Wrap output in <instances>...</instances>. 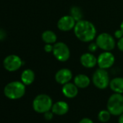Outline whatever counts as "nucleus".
<instances>
[{"label":"nucleus","instance_id":"1a4fd4ad","mask_svg":"<svg viewBox=\"0 0 123 123\" xmlns=\"http://www.w3.org/2000/svg\"><path fill=\"white\" fill-rule=\"evenodd\" d=\"M114 62L115 57L110 51H105L104 52L100 54L97 58V65L99 68L104 70L110 68L114 64Z\"/></svg>","mask_w":123,"mask_h":123},{"label":"nucleus","instance_id":"0eeeda50","mask_svg":"<svg viewBox=\"0 0 123 123\" xmlns=\"http://www.w3.org/2000/svg\"><path fill=\"white\" fill-rule=\"evenodd\" d=\"M52 52L56 60L62 62L68 61L70 56V50L68 45L63 42L55 43Z\"/></svg>","mask_w":123,"mask_h":123},{"label":"nucleus","instance_id":"423d86ee","mask_svg":"<svg viewBox=\"0 0 123 123\" xmlns=\"http://www.w3.org/2000/svg\"><path fill=\"white\" fill-rule=\"evenodd\" d=\"M96 43H97L98 48L106 51L113 50L116 46V42L114 37L107 33H100L96 37Z\"/></svg>","mask_w":123,"mask_h":123},{"label":"nucleus","instance_id":"6ab92c4d","mask_svg":"<svg viewBox=\"0 0 123 123\" xmlns=\"http://www.w3.org/2000/svg\"><path fill=\"white\" fill-rule=\"evenodd\" d=\"M70 15L76 20V22L83 20V12L80 7L74 6L70 9Z\"/></svg>","mask_w":123,"mask_h":123},{"label":"nucleus","instance_id":"cd10ccee","mask_svg":"<svg viewBox=\"0 0 123 123\" xmlns=\"http://www.w3.org/2000/svg\"><path fill=\"white\" fill-rule=\"evenodd\" d=\"M118 123H123V113H122V114H121L119 116Z\"/></svg>","mask_w":123,"mask_h":123},{"label":"nucleus","instance_id":"f8f14e48","mask_svg":"<svg viewBox=\"0 0 123 123\" xmlns=\"http://www.w3.org/2000/svg\"><path fill=\"white\" fill-rule=\"evenodd\" d=\"M80 64L86 68H93L97 64V58L92 53H84L80 58Z\"/></svg>","mask_w":123,"mask_h":123},{"label":"nucleus","instance_id":"c85d7f7f","mask_svg":"<svg viewBox=\"0 0 123 123\" xmlns=\"http://www.w3.org/2000/svg\"><path fill=\"white\" fill-rule=\"evenodd\" d=\"M120 30L122 31V33H123V21L122 22V23H121V25H120Z\"/></svg>","mask_w":123,"mask_h":123},{"label":"nucleus","instance_id":"4be33fe9","mask_svg":"<svg viewBox=\"0 0 123 123\" xmlns=\"http://www.w3.org/2000/svg\"><path fill=\"white\" fill-rule=\"evenodd\" d=\"M98 48V45H97V43H96V42H95V43L92 42V43H91L89 44V46H88V50H89V51L91 52V53L95 52V51L97 50Z\"/></svg>","mask_w":123,"mask_h":123},{"label":"nucleus","instance_id":"5701e85b","mask_svg":"<svg viewBox=\"0 0 123 123\" xmlns=\"http://www.w3.org/2000/svg\"><path fill=\"white\" fill-rule=\"evenodd\" d=\"M53 48L54 46L51 43H46V45L44 46V51L47 53H50L53 51Z\"/></svg>","mask_w":123,"mask_h":123},{"label":"nucleus","instance_id":"dca6fc26","mask_svg":"<svg viewBox=\"0 0 123 123\" xmlns=\"http://www.w3.org/2000/svg\"><path fill=\"white\" fill-rule=\"evenodd\" d=\"M74 83L78 88H86L91 83L90 78L84 74H78L74 78Z\"/></svg>","mask_w":123,"mask_h":123},{"label":"nucleus","instance_id":"6e6552de","mask_svg":"<svg viewBox=\"0 0 123 123\" xmlns=\"http://www.w3.org/2000/svg\"><path fill=\"white\" fill-rule=\"evenodd\" d=\"M4 68L9 72H15L19 70L23 65V61L20 56L15 54L7 56L3 62Z\"/></svg>","mask_w":123,"mask_h":123},{"label":"nucleus","instance_id":"412c9836","mask_svg":"<svg viewBox=\"0 0 123 123\" xmlns=\"http://www.w3.org/2000/svg\"><path fill=\"white\" fill-rule=\"evenodd\" d=\"M54 114L51 111V110L50 111H48L45 113H43V117H44V119L47 121H50L53 119L54 117Z\"/></svg>","mask_w":123,"mask_h":123},{"label":"nucleus","instance_id":"7ed1b4c3","mask_svg":"<svg viewBox=\"0 0 123 123\" xmlns=\"http://www.w3.org/2000/svg\"><path fill=\"white\" fill-rule=\"evenodd\" d=\"M33 110L39 114H43L51 109L53 101L51 98L47 94H39L33 101Z\"/></svg>","mask_w":123,"mask_h":123},{"label":"nucleus","instance_id":"9d476101","mask_svg":"<svg viewBox=\"0 0 123 123\" xmlns=\"http://www.w3.org/2000/svg\"><path fill=\"white\" fill-rule=\"evenodd\" d=\"M75 24L76 20L70 15H65L59 20L57 23V27L60 31L67 32L74 29Z\"/></svg>","mask_w":123,"mask_h":123},{"label":"nucleus","instance_id":"a878e982","mask_svg":"<svg viewBox=\"0 0 123 123\" xmlns=\"http://www.w3.org/2000/svg\"><path fill=\"white\" fill-rule=\"evenodd\" d=\"M78 123H93V120L91 119L90 118L85 117V118L81 119Z\"/></svg>","mask_w":123,"mask_h":123},{"label":"nucleus","instance_id":"b1692460","mask_svg":"<svg viewBox=\"0 0 123 123\" xmlns=\"http://www.w3.org/2000/svg\"><path fill=\"white\" fill-rule=\"evenodd\" d=\"M117 46L119 50H120L121 51H123V36L119 39V41H117Z\"/></svg>","mask_w":123,"mask_h":123},{"label":"nucleus","instance_id":"f03ea898","mask_svg":"<svg viewBox=\"0 0 123 123\" xmlns=\"http://www.w3.org/2000/svg\"><path fill=\"white\" fill-rule=\"evenodd\" d=\"M5 96L12 100L21 98L25 93V85L21 81H12L6 85L4 88Z\"/></svg>","mask_w":123,"mask_h":123},{"label":"nucleus","instance_id":"9b49d317","mask_svg":"<svg viewBox=\"0 0 123 123\" xmlns=\"http://www.w3.org/2000/svg\"><path fill=\"white\" fill-rule=\"evenodd\" d=\"M73 78V73L68 68H62L58 70L55 74V80L57 83L65 85L69 83Z\"/></svg>","mask_w":123,"mask_h":123},{"label":"nucleus","instance_id":"a211bd4d","mask_svg":"<svg viewBox=\"0 0 123 123\" xmlns=\"http://www.w3.org/2000/svg\"><path fill=\"white\" fill-rule=\"evenodd\" d=\"M41 38H42V40L46 43H51V44L55 43L56 41V39H57V37H56V35L55 34V33L51 31H49V30L45 31L42 33Z\"/></svg>","mask_w":123,"mask_h":123},{"label":"nucleus","instance_id":"bb28decb","mask_svg":"<svg viewBox=\"0 0 123 123\" xmlns=\"http://www.w3.org/2000/svg\"><path fill=\"white\" fill-rule=\"evenodd\" d=\"M6 36H7L6 32L2 29H0V41L4 40L6 38Z\"/></svg>","mask_w":123,"mask_h":123},{"label":"nucleus","instance_id":"20e7f679","mask_svg":"<svg viewBox=\"0 0 123 123\" xmlns=\"http://www.w3.org/2000/svg\"><path fill=\"white\" fill-rule=\"evenodd\" d=\"M107 109L113 116H119L123 113V95L114 93L107 101Z\"/></svg>","mask_w":123,"mask_h":123},{"label":"nucleus","instance_id":"ddd939ff","mask_svg":"<svg viewBox=\"0 0 123 123\" xmlns=\"http://www.w3.org/2000/svg\"><path fill=\"white\" fill-rule=\"evenodd\" d=\"M51 110L55 115L62 116L69 111V105L64 101H59L53 104Z\"/></svg>","mask_w":123,"mask_h":123},{"label":"nucleus","instance_id":"aec40b11","mask_svg":"<svg viewBox=\"0 0 123 123\" xmlns=\"http://www.w3.org/2000/svg\"><path fill=\"white\" fill-rule=\"evenodd\" d=\"M111 113L109 111L108 109L105 110V109H103V110H101L98 114V119L101 122H103V123H105V122H107L109 121L110 118H111Z\"/></svg>","mask_w":123,"mask_h":123},{"label":"nucleus","instance_id":"393cba45","mask_svg":"<svg viewBox=\"0 0 123 123\" xmlns=\"http://www.w3.org/2000/svg\"><path fill=\"white\" fill-rule=\"evenodd\" d=\"M122 36H123V33H122V31L120 29L117 30V31L114 32V37H115V38L119 39V38H121Z\"/></svg>","mask_w":123,"mask_h":123},{"label":"nucleus","instance_id":"f257e3e1","mask_svg":"<svg viewBox=\"0 0 123 123\" xmlns=\"http://www.w3.org/2000/svg\"><path fill=\"white\" fill-rule=\"evenodd\" d=\"M74 33L80 41H92L96 36V28L90 21L81 20L76 22L74 28Z\"/></svg>","mask_w":123,"mask_h":123},{"label":"nucleus","instance_id":"39448f33","mask_svg":"<svg viewBox=\"0 0 123 123\" xmlns=\"http://www.w3.org/2000/svg\"><path fill=\"white\" fill-rule=\"evenodd\" d=\"M92 82L93 85L98 89H105L109 86L110 79L107 71L104 69L98 68L92 76Z\"/></svg>","mask_w":123,"mask_h":123},{"label":"nucleus","instance_id":"2eb2a0df","mask_svg":"<svg viewBox=\"0 0 123 123\" xmlns=\"http://www.w3.org/2000/svg\"><path fill=\"white\" fill-rule=\"evenodd\" d=\"M109 87L114 93H123V78L117 77L111 79L109 83Z\"/></svg>","mask_w":123,"mask_h":123},{"label":"nucleus","instance_id":"f3484780","mask_svg":"<svg viewBox=\"0 0 123 123\" xmlns=\"http://www.w3.org/2000/svg\"><path fill=\"white\" fill-rule=\"evenodd\" d=\"M35 80V73L31 69L25 70L21 74V82L25 86H29L33 83Z\"/></svg>","mask_w":123,"mask_h":123},{"label":"nucleus","instance_id":"4468645a","mask_svg":"<svg viewBox=\"0 0 123 123\" xmlns=\"http://www.w3.org/2000/svg\"><path fill=\"white\" fill-rule=\"evenodd\" d=\"M62 92L63 95L68 98H73L77 96L78 93V88L75 83H68L63 85L62 88Z\"/></svg>","mask_w":123,"mask_h":123}]
</instances>
